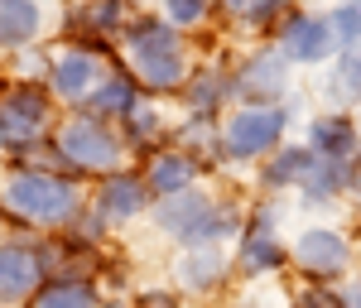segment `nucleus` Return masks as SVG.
<instances>
[{
  "label": "nucleus",
  "mask_w": 361,
  "mask_h": 308,
  "mask_svg": "<svg viewBox=\"0 0 361 308\" xmlns=\"http://www.w3.org/2000/svg\"><path fill=\"white\" fill-rule=\"evenodd\" d=\"M0 212L20 231H68L87 212L82 178L58 168H15L0 183Z\"/></svg>",
  "instance_id": "obj_1"
},
{
  "label": "nucleus",
  "mask_w": 361,
  "mask_h": 308,
  "mask_svg": "<svg viewBox=\"0 0 361 308\" xmlns=\"http://www.w3.org/2000/svg\"><path fill=\"white\" fill-rule=\"evenodd\" d=\"M121 54H126V73L140 82L145 97L183 92L188 73H193L188 68V44L164 15H130L126 29H121Z\"/></svg>",
  "instance_id": "obj_2"
},
{
  "label": "nucleus",
  "mask_w": 361,
  "mask_h": 308,
  "mask_svg": "<svg viewBox=\"0 0 361 308\" xmlns=\"http://www.w3.org/2000/svg\"><path fill=\"white\" fill-rule=\"evenodd\" d=\"M54 149H58V173H73V178H106L116 168H126V135L116 121H102L92 111H73L54 125Z\"/></svg>",
  "instance_id": "obj_3"
},
{
  "label": "nucleus",
  "mask_w": 361,
  "mask_h": 308,
  "mask_svg": "<svg viewBox=\"0 0 361 308\" xmlns=\"http://www.w3.org/2000/svg\"><path fill=\"white\" fill-rule=\"evenodd\" d=\"M54 135V97L44 82H15L0 92V149L25 164Z\"/></svg>",
  "instance_id": "obj_4"
},
{
  "label": "nucleus",
  "mask_w": 361,
  "mask_h": 308,
  "mask_svg": "<svg viewBox=\"0 0 361 308\" xmlns=\"http://www.w3.org/2000/svg\"><path fill=\"white\" fill-rule=\"evenodd\" d=\"M289 130V106H236L222 121V154L236 164L270 159Z\"/></svg>",
  "instance_id": "obj_5"
},
{
  "label": "nucleus",
  "mask_w": 361,
  "mask_h": 308,
  "mask_svg": "<svg viewBox=\"0 0 361 308\" xmlns=\"http://www.w3.org/2000/svg\"><path fill=\"white\" fill-rule=\"evenodd\" d=\"M289 87H294V63L279 54L275 44L246 54L231 73V92L241 97V106H284Z\"/></svg>",
  "instance_id": "obj_6"
},
{
  "label": "nucleus",
  "mask_w": 361,
  "mask_h": 308,
  "mask_svg": "<svg viewBox=\"0 0 361 308\" xmlns=\"http://www.w3.org/2000/svg\"><path fill=\"white\" fill-rule=\"evenodd\" d=\"M279 222V207H255L246 217V231L236 236V265H241V275L250 280H270L284 270V260H289V246H284V236L275 231Z\"/></svg>",
  "instance_id": "obj_7"
},
{
  "label": "nucleus",
  "mask_w": 361,
  "mask_h": 308,
  "mask_svg": "<svg viewBox=\"0 0 361 308\" xmlns=\"http://www.w3.org/2000/svg\"><path fill=\"white\" fill-rule=\"evenodd\" d=\"M275 49L294 68H313V63H328L337 58V34H333V20L328 15H313V10H289L279 20V34H275Z\"/></svg>",
  "instance_id": "obj_8"
},
{
  "label": "nucleus",
  "mask_w": 361,
  "mask_h": 308,
  "mask_svg": "<svg viewBox=\"0 0 361 308\" xmlns=\"http://www.w3.org/2000/svg\"><path fill=\"white\" fill-rule=\"evenodd\" d=\"M289 260L308 275V284H333L352 270V246L333 226H308V231H299V241L289 246Z\"/></svg>",
  "instance_id": "obj_9"
},
{
  "label": "nucleus",
  "mask_w": 361,
  "mask_h": 308,
  "mask_svg": "<svg viewBox=\"0 0 361 308\" xmlns=\"http://www.w3.org/2000/svg\"><path fill=\"white\" fill-rule=\"evenodd\" d=\"M217 202H222V197H212L207 188H188V193L159 197V202L149 207V217H154V226L164 231L169 241H178L183 251H193L202 226L212 222V212H217Z\"/></svg>",
  "instance_id": "obj_10"
},
{
  "label": "nucleus",
  "mask_w": 361,
  "mask_h": 308,
  "mask_svg": "<svg viewBox=\"0 0 361 308\" xmlns=\"http://www.w3.org/2000/svg\"><path fill=\"white\" fill-rule=\"evenodd\" d=\"M106 78L102 68V54H87V49H63V54L49 58V73H44V87L54 101H68V106H87V97L97 92V82Z\"/></svg>",
  "instance_id": "obj_11"
},
{
  "label": "nucleus",
  "mask_w": 361,
  "mask_h": 308,
  "mask_svg": "<svg viewBox=\"0 0 361 308\" xmlns=\"http://www.w3.org/2000/svg\"><path fill=\"white\" fill-rule=\"evenodd\" d=\"M92 207L106 217V226H126L145 217L149 207H154V193L145 188V178L130 173V168H116L106 178H97V197H92Z\"/></svg>",
  "instance_id": "obj_12"
},
{
  "label": "nucleus",
  "mask_w": 361,
  "mask_h": 308,
  "mask_svg": "<svg viewBox=\"0 0 361 308\" xmlns=\"http://www.w3.org/2000/svg\"><path fill=\"white\" fill-rule=\"evenodd\" d=\"M44 284V265L34 241H0V308L29 304Z\"/></svg>",
  "instance_id": "obj_13"
},
{
  "label": "nucleus",
  "mask_w": 361,
  "mask_h": 308,
  "mask_svg": "<svg viewBox=\"0 0 361 308\" xmlns=\"http://www.w3.org/2000/svg\"><path fill=\"white\" fill-rule=\"evenodd\" d=\"M197 173H202V164H197L193 154H183L178 144H159L154 154H149V164H145V188L154 193V202L159 197H173V193H188V188H197Z\"/></svg>",
  "instance_id": "obj_14"
},
{
  "label": "nucleus",
  "mask_w": 361,
  "mask_h": 308,
  "mask_svg": "<svg viewBox=\"0 0 361 308\" xmlns=\"http://www.w3.org/2000/svg\"><path fill=\"white\" fill-rule=\"evenodd\" d=\"M308 149H313L318 159H337V164H347V159L361 149L357 116H347V111H318L313 121H308Z\"/></svg>",
  "instance_id": "obj_15"
},
{
  "label": "nucleus",
  "mask_w": 361,
  "mask_h": 308,
  "mask_svg": "<svg viewBox=\"0 0 361 308\" xmlns=\"http://www.w3.org/2000/svg\"><path fill=\"white\" fill-rule=\"evenodd\" d=\"M173 275H178V289H188V294H217L231 275V260L222 246H197V251H183Z\"/></svg>",
  "instance_id": "obj_16"
},
{
  "label": "nucleus",
  "mask_w": 361,
  "mask_h": 308,
  "mask_svg": "<svg viewBox=\"0 0 361 308\" xmlns=\"http://www.w3.org/2000/svg\"><path fill=\"white\" fill-rule=\"evenodd\" d=\"M183 106L193 116H202V121H217V111L226 106V97H236L231 92V73H222L217 63H207V68H197V73H188V82H183Z\"/></svg>",
  "instance_id": "obj_17"
},
{
  "label": "nucleus",
  "mask_w": 361,
  "mask_h": 308,
  "mask_svg": "<svg viewBox=\"0 0 361 308\" xmlns=\"http://www.w3.org/2000/svg\"><path fill=\"white\" fill-rule=\"evenodd\" d=\"M140 101H145V92H140V82L130 78V73H106V78L97 82V92L87 97L82 111H92V116H102V121H116V125H121Z\"/></svg>",
  "instance_id": "obj_18"
},
{
  "label": "nucleus",
  "mask_w": 361,
  "mask_h": 308,
  "mask_svg": "<svg viewBox=\"0 0 361 308\" xmlns=\"http://www.w3.org/2000/svg\"><path fill=\"white\" fill-rule=\"evenodd\" d=\"M44 34V10L39 0H0V49H29Z\"/></svg>",
  "instance_id": "obj_19"
},
{
  "label": "nucleus",
  "mask_w": 361,
  "mask_h": 308,
  "mask_svg": "<svg viewBox=\"0 0 361 308\" xmlns=\"http://www.w3.org/2000/svg\"><path fill=\"white\" fill-rule=\"evenodd\" d=\"M29 308H102V289L87 275H63V280H44Z\"/></svg>",
  "instance_id": "obj_20"
},
{
  "label": "nucleus",
  "mask_w": 361,
  "mask_h": 308,
  "mask_svg": "<svg viewBox=\"0 0 361 308\" xmlns=\"http://www.w3.org/2000/svg\"><path fill=\"white\" fill-rule=\"evenodd\" d=\"M308 164H313V149L308 144H279L270 159H260V183L270 193H284V188H299L304 183Z\"/></svg>",
  "instance_id": "obj_21"
},
{
  "label": "nucleus",
  "mask_w": 361,
  "mask_h": 308,
  "mask_svg": "<svg viewBox=\"0 0 361 308\" xmlns=\"http://www.w3.org/2000/svg\"><path fill=\"white\" fill-rule=\"evenodd\" d=\"M342 193H347V164L318 159V154H313L304 183H299V197H304V202H337Z\"/></svg>",
  "instance_id": "obj_22"
},
{
  "label": "nucleus",
  "mask_w": 361,
  "mask_h": 308,
  "mask_svg": "<svg viewBox=\"0 0 361 308\" xmlns=\"http://www.w3.org/2000/svg\"><path fill=\"white\" fill-rule=\"evenodd\" d=\"M173 144H178L183 154H193L197 164H217V159H226L222 154V130H217L212 121H202V116L183 121V125L173 130Z\"/></svg>",
  "instance_id": "obj_23"
},
{
  "label": "nucleus",
  "mask_w": 361,
  "mask_h": 308,
  "mask_svg": "<svg viewBox=\"0 0 361 308\" xmlns=\"http://www.w3.org/2000/svg\"><path fill=\"white\" fill-rule=\"evenodd\" d=\"M121 135H126V144H130V149H149V154H154V149H159V140L169 135V121L159 116V106H154V101H140L135 111L121 121Z\"/></svg>",
  "instance_id": "obj_24"
},
{
  "label": "nucleus",
  "mask_w": 361,
  "mask_h": 308,
  "mask_svg": "<svg viewBox=\"0 0 361 308\" xmlns=\"http://www.w3.org/2000/svg\"><path fill=\"white\" fill-rule=\"evenodd\" d=\"M333 92L347 101H361V39L337 49V73H333Z\"/></svg>",
  "instance_id": "obj_25"
},
{
  "label": "nucleus",
  "mask_w": 361,
  "mask_h": 308,
  "mask_svg": "<svg viewBox=\"0 0 361 308\" xmlns=\"http://www.w3.org/2000/svg\"><path fill=\"white\" fill-rule=\"evenodd\" d=\"M217 10V0H164V20L173 29H193Z\"/></svg>",
  "instance_id": "obj_26"
},
{
  "label": "nucleus",
  "mask_w": 361,
  "mask_h": 308,
  "mask_svg": "<svg viewBox=\"0 0 361 308\" xmlns=\"http://www.w3.org/2000/svg\"><path fill=\"white\" fill-rule=\"evenodd\" d=\"M328 20H333L337 44H357V39H361V5H357V0L333 5V10H328Z\"/></svg>",
  "instance_id": "obj_27"
},
{
  "label": "nucleus",
  "mask_w": 361,
  "mask_h": 308,
  "mask_svg": "<svg viewBox=\"0 0 361 308\" xmlns=\"http://www.w3.org/2000/svg\"><path fill=\"white\" fill-rule=\"evenodd\" d=\"M289 5H294V0H250L246 15H241V25L246 29H270V25H279V20L289 15Z\"/></svg>",
  "instance_id": "obj_28"
},
{
  "label": "nucleus",
  "mask_w": 361,
  "mask_h": 308,
  "mask_svg": "<svg viewBox=\"0 0 361 308\" xmlns=\"http://www.w3.org/2000/svg\"><path fill=\"white\" fill-rule=\"evenodd\" d=\"M294 308H342V294H333L328 284H308L304 294H294Z\"/></svg>",
  "instance_id": "obj_29"
},
{
  "label": "nucleus",
  "mask_w": 361,
  "mask_h": 308,
  "mask_svg": "<svg viewBox=\"0 0 361 308\" xmlns=\"http://www.w3.org/2000/svg\"><path fill=\"white\" fill-rule=\"evenodd\" d=\"M135 308H178V299H173L169 289H145L135 299Z\"/></svg>",
  "instance_id": "obj_30"
},
{
  "label": "nucleus",
  "mask_w": 361,
  "mask_h": 308,
  "mask_svg": "<svg viewBox=\"0 0 361 308\" xmlns=\"http://www.w3.org/2000/svg\"><path fill=\"white\" fill-rule=\"evenodd\" d=\"M347 193L361 202V149L352 154V159H347Z\"/></svg>",
  "instance_id": "obj_31"
},
{
  "label": "nucleus",
  "mask_w": 361,
  "mask_h": 308,
  "mask_svg": "<svg viewBox=\"0 0 361 308\" xmlns=\"http://www.w3.org/2000/svg\"><path fill=\"white\" fill-rule=\"evenodd\" d=\"M246 5H250V0H217V10H226L231 20H241V15H246Z\"/></svg>",
  "instance_id": "obj_32"
},
{
  "label": "nucleus",
  "mask_w": 361,
  "mask_h": 308,
  "mask_svg": "<svg viewBox=\"0 0 361 308\" xmlns=\"http://www.w3.org/2000/svg\"><path fill=\"white\" fill-rule=\"evenodd\" d=\"M342 308H361V284H347L342 289Z\"/></svg>",
  "instance_id": "obj_33"
},
{
  "label": "nucleus",
  "mask_w": 361,
  "mask_h": 308,
  "mask_svg": "<svg viewBox=\"0 0 361 308\" xmlns=\"http://www.w3.org/2000/svg\"><path fill=\"white\" fill-rule=\"evenodd\" d=\"M102 308H121V304H102Z\"/></svg>",
  "instance_id": "obj_34"
},
{
  "label": "nucleus",
  "mask_w": 361,
  "mask_h": 308,
  "mask_svg": "<svg viewBox=\"0 0 361 308\" xmlns=\"http://www.w3.org/2000/svg\"><path fill=\"white\" fill-rule=\"evenodd\" d=\"M357 125H361V116H357Z\"/></svg>",
  "instance_id": "obj_35"
}]
</instances>
